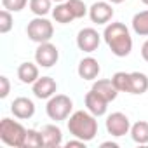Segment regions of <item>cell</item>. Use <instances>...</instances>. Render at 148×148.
<instances>
[{
    "mask_svg": "<svg viewBox=\"0 0 148 148\" xmlns=\"http://www.w3.org/2000/svg\"><path fill=\"white\" fill-rule=\"evenodd\" d=\"M103 38L117 58H125L132 51V37L124 23H108L103 32Z\"/></svg>",
    "mask_w": 148,
    "mask_h": 148,
    "instance_id": "cell-1",
    "label": "cell"
},
{
    "mask_svg": "<svg viewBox=\"0 0 148 148\" xmlns=\"http://www.w3.org/2000/svg\"><path fill=\"white\" fill-rule=\"evenodd\" d=\"M52 18L56 19V23L59 25H68L75 19V16L71 14L70 7L66 5V2H61V4H56V7L52 9Z\"/></svg>",
    "mask_w": 148,
    "mask_h": 148,
    "instance_id": "cell-20",
    "label": "cell"
},
{
    "mask_svg": "<svg viewBox=\"0 0 148 148\" xmlns=\"http://www.w3.org/2000/svg\"><path fill=\"white\" fill-rule=\"evenodd\" d=\"M52 2H56V4H61V2H66V0H52Z\"/></svg>",
    "mask_w": 148,
    "mask_h": 148,
    "instance_id": "cell-32",
    "label": "cell"
},
{
    "mask_svg": "<svg viewBox=\"0 0 148 148\" xmlns=\"http://www.w3.org/2000/svg\"><path fill=\"white\" fill-rule=\"evenodd\" d=\"M58 59H59V51L54 44H51V42L38 44V47L35 51V61H37L38 66L51 68L58 63Z\"/></svg>",
    "mask_w": 148,
    "mask_h": 148,
    "instance_id": "cell-7",
    "label": "cell"
},
{
    "mask_svg": "<svg viewBox=\"0 0 148 148\" xmlns=\"http://www.w3.org/2000/svg\"><path fill=\"white\" fill-rule=\"evenodd\" d=\"M77 71H79V77L84 79V80H96L98 75H99V71H101V66H99L98 59L89 56V58H84L79 63Z\"/></svg>",
    "mask_w": 148,
    "mask_h": 148,
    "instance_id": "cell-12",
    "label": "cell"
},
{
    "mask_svg": "<svg viewBox=\"0 0 148 148\" xmlns=\"http://www.w3.org/2000/svg\"><path fill=\"white\" fill-rule=\"evenodd\" d=\"M110 4H122V2H125V0H108Z\"/></svg>",
    "mask_w": 148,
    "mask_h": 148,
    "instance_id": "cell-31",
    "label": "cell"
},
{
    "mask_svg": "<svg viewBox=\"0 0 148 148\" xmlns=\"http://www.w3.org/2000/svg\"><path fill=\"white\" fill-rule=\"evenodd\" d=\"M73 110V101L66 96V94H54L52 98L47 99V106H45V113L51 120H66L70 117Z\"/></svg>",
    "mask_w": 148,
    "mask_h": 148,
    "instance_id": "cell-4",
    "label": "cell"
},
{
    "mask_svg": "<svg viewBox=\"0 0 148 148\" xmlns=\"http://www.w3.org/2000/svg\"><path fill=\"white\" fill-rule=\"evenodd\" d=\"M68 131L73 138H79L82 141H92L98 134V120L96 115H92L89 110H79L71 113L68 119Z\"/></svg>",
    "mask_w": 148,
    "mask_h": 148,
    "instance_id": "cell-2",
    "label": "cell"
},
{
    "mask_svg": "<svg viewBox=\"0 0 148 148\" xmlns=\"http://www.w3.org/2000/svg\"><path fill=\"white\" fill-rule=\"evenodd\" d=\"M32 86H33L32 91H33L35 98H38V99H49L58 91V84L52 77H38Z\"/></svg>",
    "mask_w": 148,
    "mask_h": 148,
    "instance_id": "cell-10",
    "label": "cell"
},
{
    "mask_svg": "<svg viewBox=\"0 0 148 148\" xmlns=\"http://www.w3.org/2000/svg\"><path fill=\"white\" fill-rule=\"evenodd\" d=\"M52 0H30V11L35 14V16H45L49 12H52Z\"/></svg>",
    "mask_w": 148,
    "mask_h": 148,
    "instance_id": "cell-22",
    "label": "cell"
},
{
    "mask_svg": "<svg viewBox=\"0 0 148 148\" xmlns=\"http://www.w3.org/2000/svg\"><path fill=\"white\" fill-rule=\"evenodd\" d=\"M89 18L96 25H108L113 18V7L108 2H94L89 7Z\"/></svg>",
    "mask_w": 148,
    "mask_h": 148,
    "instance_id": "cell-9",
    "label": "cell"
},
{
    "mask_svg": "<svg viewBox=\"0 0 148 148\" xmlns=\"http://www.w3.org/2000/svg\"><path fill=\"white\" fill-rule=\"evenodd\" d=\"M26 33H28L30 40H33L37 44H44V42H51V38L54 35V26L44 16H37L35 19H32L28 23Z\"/></svg>",
    "mask_w": 148,
    "mask_h": 148,
    "instance_id": "cell-5",
    "label": "cell"
},
{
    "mask_svg": "<svg viewBox=\"0 0 148 148\" xmlns=\"http://www.w3.org/2000/svg\"><path fill=\"white\" fill-rule=\"evenodd\" d=\"M101 146H103V148H106V146H112V148H117L119 145H117V143H113V141H105V143H101Z\"/></svg>",
    "mask_w": 148,
    "mask_h": 148,
    "instance_id": "cell-30",
    "label": "cell"
},
{
    "mask_svg": "<svg viewBox=\"0 0 148 148\" xmlns=\"http://www.w3.org/2000/svg\"><path fill=\"white\" fill-rule=\"evenodd\" d=\"M112 82H113V86L117 87L119 92H129V87H131V73L117 71L115 75L112 77Z\"/></svg>",
    "mask_w": 148,
    "mask_h": 148,
    "instance_id": "cell-21",
    "label": "cell"
},
{
    "mask_svg": "<svg viewBox=\"0 0 148 148\" xmlns=\"http://www.w3.org/2000/svg\"><path fill=\"white\" fill-rule=\"evenodd\" d=\"M11 112L16 119L19 120H28L35 115V103L30 99V98H25V96H19L12 101L11 105Z\"/></svg>",
    "mask_w": 148,
    "mask_h": 148,
    "instance_id": "cell-11",
    "label": "cell"
},
{
    "mask_svg": "<svg viewBox=\"0 0 148 148\" xmlns=\"http://www.w3.org/2000/svg\"><path fill=\"white\" fill-rule=\"evenodd\" d=\"M141 58H143V59L148 63V40H146V42L141 45Z\"/></svg>",
    "mask_w": 148,
    "mask_h": 148,
    "instance_id": "cell-29",
    "label": "cell"
},
{
    "mask_svg": "<svg viewBox=\"0 0 148 148\" xmlns=\"http://www.w3.org/2000/svg\"><path fill=\"white\" fill-rule=\"evenodd\" d=\"M92 91H96L99 96H103L108 103L113 101V99H117V96H119V91L113 86L112 79H99V80H96L92 84Z\"/></svg>",
    "mask_w": 148,
    "mask_h": 148,
    "instance_id": "cell-15",
    "label": "cell"
},
{
    "mask_svg": "<svg viewBox=\"0 0 148 148\" xmlns=\"http://www.w3.org/2000/svg\"><path fill=\"white\" fill-rule=\"evenodd\" d=\"M86 106H87V110H89L92 115L101 117V115H105L106 110H108V101H106L103 96H99L96 91L91 89V91L86 94Z\"/></svg>",
    "mask_w": 148,
    "mask_h": 148,
    "instance_id": "cell-13",
    "label": "cell"
},
{
    "mask_svg": "<svg viewBox=\"0 0 148 148\" xmlns=\"http://www.w3.org/2000/svg\"><path fill=\"white\" fill-rule=\"evenodd\" d=\"M18 79L23 84H33L38 79V66L35 63H30V61L21 63L18 68Z\"/></svg>",
    "mask_w": 148,
    "mask_h": 148,
    "instance_id": "cell-16",
    "label": "cell"
},
{
    "mask_svg": "<svg viewBox=\"0 0 148 148\" xmlns=\"http://www.w3.org/2000/svg\"><path fill=\"white\" fill-rule=\"evenodd\" d=\"M106 131L113 138L125 136L131 131V120H129V117L125 113H122V112H115V113L108 115V119H106Z\"/></svg>",
    "mask_w": 148,
    "mask_h": 148,
    "instance_id": "cell-6",
    "label": "cell"
},
{
    "mask_svg": "<svg viewBox=\"0 0 148 148\" xmlns=\"http://www.w3.org/2000/svg\"><path fill=\"white\" fill-rule=\"evenodd\" d=\"M38 146H44L42 131L28 129L26 131V139H25V148H38Z\"/></svg>",
    "mask_w": 148,
    "mask_h": 148,
    "instance_id": "cell-23",
    "label": "cell"
},
{
    "mask_svg": "<svg viewBox=\"0 0 148 148\" xmlns=\"http://www.w3.org/2000/svg\"><path fill=\"white\" fill-rule=\"evenodd\" d=\"M42 136H44V146L47 148H58L63 145V132L58 125L47 124L42 127Z\"/></svg>",
    "mask_w": 148,
    "mask_h": 148,
    "instance_id": "cell-14",
    "label": "cell"
},
{
    "mask_svg": "<svg viewBox=\"0 0 148 148\" xmlns=\"http://www.w3.org/2000/svg\"><path fill=\"white\" fill-rule=\"evenodd\" d=\"M131 138L134 143L138 145H146L148 143V122L145 120H138L136 124L131 125Z\"/></svg>",
    "mask_w": 148,
    "mask_h": 148,
    "instance_id": "cell-18",
    "label": "cell"
},
{
    "mask_svg": "<svg viewBox=\"0 0 148 148\" xmlns=\"http://www.w3.org/2000/svg\"><path fill=\"white\" fill-rule=\"evenodd\" d=\"M28 4H30L28 0H2L4 9H7V11H11V12H19V11H23Z\"/></svg>",
    "mask_w": 148,
    "mask_h": 148,
    "instance_id": "cell-26",
    "label": "cell"
},
{
    "mask_svg": "<svg viewBox=\"0 0 148 148\" xmlns=\"http://www.w3.org/2000/svg\"><path fill=\"white\" fill-rule=\"evenodd\" d=\"M146 91H148V77L141 71H132L129 94H145Z\"/></svg>",
    "mask_w": 148,
    "mask_h": 148,
    "instance_id": "cell-17",
    "label": "cell"
},
{
    "mask_svg": "<svg viewBox=\"0 0 148 148\" xmlns=\"http://www.w3.org/2000/svg\"><path fill=\"white\" fill-rule=\"evenodd\" d=\"M9 92H11V82L5 75H2L0 77V98L5 99L9 96Z\"/></svg>",
    "mask_w": 148,
    "mask_h": 148,
    "instance_id": "cell-27",
    "label": "cell"
},
{
    "mask_svg": "<svg viewBox=\"0 0 148 148\" xmlns=\"http://www.w3.org/2000/svg\"><path fill=\"white\" fill-rule=\"evenodd\" d=\"M26 131L18 120H12L9 117L0 120V139L9 146H25Z\"/></svg>",
    "mask_w": 148,
    "mask_h": 148,
    "instance_id": "cell-3",
    "label": "cell"
},
{
    "mask_svg": "<svg viewBox=\"0 0 148 148\" xmlns=\"http://www.w3.org/2000/svg\"><path fill=\"white\" fill-rule=\"evenodd\" d=\"M132 30L136 35L139 37H148V9L146 11H141L138 14H134L132 18Z\"/></svg>",
    "mask_w": 148,
    "mask_h": 148,
    "instance_id": "cell-19",
    "label": "cell"
},
{
    "mask_svg": "<svg viewBox=\"0 0 148 148\" xmlns=\"http://www.w3.org/2000/svg\"><path fill=\"white\" fill-rule=\"evenodd\" d=\"M12 26H14V19H12L11 11L2 9L0 11V33H9Z\"/></svg>",
    "mask_w": 148,
    "mask_h": 148,
    "instance_id": "cell-25",
    "label": "cell"
},
{
    "mask_svg": "<svg viewBox=\"0 0 148 148\" xmlns=\"http://www.w3.org/2000/svg\"><path fill=\"white\" fill-rule=\"evenodd\" d=\"M141 2H143V4H145V5H148V0H141Z\"/></svg>",
    "mask_w": 148,
    "mask_h": 148,
    "instance_id": "cell-33",
    "label": "cell"
},
{
    "mask_svg": "<svg viewBox=\"0 0 148 148\" xmlns=\"http://www.w3.org/2000/svg\"><path fill=\"white\" fill-rule=\"evenodd\" d=\"M71 146H82V148H86V141H82V139L75 138V139H71V141H68V143H66V148H71Z\"/></svg>",
    "mask_w": 148,
    "mask_h": 148,
    "instance_id": "cell-28",
    "label": "cell"
},
{
    "mask_svg": "<svg viewBox=\"0 0 148 148\" xmlns=\"http://www.w3.org/2000/svg\"><path fill=\"white\" fill-rule=\"evenodd\" d=\"M66 5L70 7V11H71L73 16H75V19H80L86 14H89V9L86 7V4L82 0H66Z\"/></svg>",
    "mask_w": 148,
    "mask_h": 148,
    "instance_id": "cell-24",
    "label": "cell"
},
{
    "mask_svg": "<svg viewBox=\"0 0 148 148\" xmlns=\"http://www.w3.org/2000/svg\"><path fill=\"white\" fill-rule=\"evenodd\" d=\"M101 44V35L94 28H82L77 35V47L82 52H94Z\"/></svg>",
    "mask_w": 148,
    "mask_h": 148,
    "instance_id": "cell-8",
    "label": "cell"
}]
</instances>
